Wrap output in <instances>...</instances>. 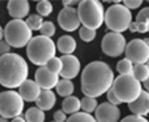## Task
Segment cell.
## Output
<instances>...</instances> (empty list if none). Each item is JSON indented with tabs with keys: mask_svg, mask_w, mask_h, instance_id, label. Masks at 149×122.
Here are the masks:
<instances>
[{
	"mask_svg": "<svg viewBox=\"0 0 149 122\" xmlns=\"http://www.w3.org/2000/svg\"><path fill=\"white\" fill-rule=\"evenodd\" d=\"M113 71L104 61H92L82 69L81 90L85 96L97 98L112 89Z\"/></svg>",
	"mask_w": 149,
	"mask_h": 122,
	"instance_id": "1",
	"label": "cell"
},
{
	"mask_svg": "<svg viewBox=\"0 0 149 122\" xmlns=\"http://www.w3.org/2000/svg\"><path fill=\"white\" fill-rule=\"evenodd\" d=\"M29 66L19 54L10 53L0 56V85L16 89L28 80Z\"/></svg>",
	"mask_w": 149,
	"mask_h": 122,
	"instance_id": "2",
	"label": "cell"
},
{
	"mask_svg": "<svg viewBox=\"0 0 149 122\" xmlns=\"http://www.w3.org/2000/svg\"><path fill=\"white\" fill-rule=\"evenodd\" d=\"M26 54L29 60L33 65L45 66L50 59L55 57L56 54V44L52 39L44 36H35L26 47Z\"/></svg>",
	"mask_w": 149,
	"mask_h": 122,
	"instance_id": "3",
	"label": "cell"
},
{
	"mask_svg": "<svg viewBox=\"0 0 149 122\" xmlns=\"http://www.w3.org/2000/svg\"><path fill=\"white\" fill-rule=\"evenodd\" d=\"M78 15L82 27L97 30L105 22V11L100 1L97 0H84L79 3Z\"/></svg>",
	"mask_w": 149,
	"mask_h": 122,
	"instance_id": "4",
	"label": "cell"
},
{
	"mask_svg": "<svg viewBox=\"0 0 149 122\" xmlns=\"http://www.w3.org/2000/svg\"><path fill=\"white\" fill-rule=\"evenodd\" d=\"M112 90L122 103H132L142 93V85L132 74H119L115 78Z\"/></svg>",
	"mask_w": 149,
	"mask_h": 122,
	"instance_id": "5",
	"label": "cell"
},
{
	"mask_svg": "<svg viewBox=\"0 0 149 122\" xmlns=\"http://www.w3.org/2000/svg\"><path fill=\"white\" fill-rule=\"evenodd\" d=\"M106 27L111 30V32L122 34L125 30H129L130 24L132 23L131 11L124 5L116 3L111 5L105 11V22Z\"/></svg>",
	"mask_w": 149,
	"mask_h": 122,
	"instance_id": "6",
	"label": "cell"
},
{
	"mask_svg": "<svg viewBox=\"0 0 149 122\" xmlns=\"http://www.w3.org/2000/svg\"><path fill=\"white\" fill-rule=\"evenodd\" d=\"M5 41L15 48L28 47L32 40V31L28 27L25 20L22 19H12L10 20L4 29Z\"/></svg>",
	"mask_w": 149,
	"mask_h": 122,
	"instance_id": "7",
	"label": "cell"
},
{
	"mask_svg": "<svg viewBox=\"0 0 149 122\" xmlns=\"http://www.w3.org/2000/svg\"><path fill=\"white\" fill-rule=\"evenodd\" d=\"M24 110V100L13 90L0 92V116L15 118L20 116Z\"/></svg>",
	"mask_w": 149,
	"mask_h": 122,
	"instance_id": "8",
	"label": "cell"
},
{
	"mask_svg": "<svg viewBox=\"0 0 149 122\" xmlns=\"http://www.w3.org/2000/svg\"><path fill=\"white\" fill-rule=\"evenodd\" d=\"M125 37L118 32H109L106 34L102 41V50L104 54L111 57H117L125 52L127 48Z\"/></svg>",
	"mask_w": 149,
	"mask_h": 122,
	"instance_id": "9",
	"label": "cell"
},
{
	"mask_svg": "<svg viewBox=\"0 0 149 122\" xmlns=\"http://www.w3.org/2000/svg\"><path fill=\"white\" fill-rule=\"evenodd\" d=\"M124 54H125L127 59L135 65L147 64L149 60V44H147L144 40L141 39L131 40L127 44Z\"/></svg>",
	"mask_w": 149,
	"mask_h": 122,
	"instance_id": "10",
	"label": "cell"
},
{
	"mask_svg": "<svg viewBox=\"0 0 149 122\" xmlns=\"http://www.w3.org/2000/svg\"><path fill=\"white\" fill-rule=\"evenodd\" d=\"M57 22L60 24V28L65 31L73 32L80 27V18L78 15V10L74 7H63L57 16Z\"/></svg>",
	"mask_w": 149,
	"mask_h": 122,
	"instance_id": "11",
	"label": "cell"
},
{
	"mask_svg": "<svg viewBox=\"0 0 149 122\" xmlns=\"http://www.w3.org/2000/svg\"><path fill=\"white\" fill-rule=\"evenodd\" d=\"M94 114L97 122H118L120 118L119 108L109 102L99 104Z\"/></svg>",
	"mask_w": 149,
	"mask_h": 122,
	"instance_id": "12",
	"label": "cell"
},
{
	"mask_svg": "<svg viewBox=\"0 0 149 122\" xmlns=\"http://www.w3.org/2000/svg\"><path fill=\"white\" fill-rule=\"evenodd\" d=\"M35 81L38 84V86L42 90H52L56 88L60 79L58 74H55V73L47 69L45 66H42L35 73Z\"/></svg>",
	"mask_w": 149,
	"mask_h": 122,
	"instance_id": "13",
	"label": "cell"
},
{
	"mask_svg": "<svg viewBox=\"0 0 149 122\" xmlns=\"http://www.w3.org/2000/svg\"><path fill=\"white\" fill-rule=\"evenodd\" d=\"M62 71L60 73V76L62 79H74L78 77L81 65L80 61L75 55H62Z\"/></svg>",
	"mask_w": 149,
	"mask_h": 122,
	"instance_id": "14",
	"label": "cell"
},
{
	"mask_svg": "<svg viewBox=\"0 0 149 122\" xmlns=\"http://www.w3.org/2000/svg\"><path fill=\"white\" fill-rule=\"evenodd\" d=\"M41 92H42V89L38 86V84L31 79L24 81L19 86V91H18L20 97L26 102H36L38 100Z\"/></svg>",
	"mask_w": 149,
	"mask_h": 122,
	"instance_id": "15",
	"label": "cell"
},
{
	"mask_svg": "<svg viewBox=\"0 0 149 122\" xmlns=\"http://www.w3.org/2000/svg\"><path fill=\"white\" fill-rule=\"evenodd\" d=\"M7 11L13 19L23 20L30 12V4L26 0H10L7 3Z\"/></svg>",
	"mask_w": 149,
	"mask_h": 122,
	"instance_id": "16",
	"label": "cell"
},
{
	"mask_svg": "<svg viewBox=\"0 0 149 122\" xmlns=\"http://www.w3.org/2000/svg\"><path fill=\"white\" fill-rule=\"evenodd\" d=\"M128 107L132 115L143 116V117L146 115H149V92L142 91L139 98L135 102L128 104Z\"/></svg>",
	"mask_w": 149,
	"mask_h": 122,
	"instance_id": "17",
	"label": "cell"
},
{
	"mask_svg": "<svg viewBox=\"0 0 149 122\" xmlns=\"http://www.w3.org/2000/svg\"><path fill=\"white\" fill-rule=\"evenodd\" d=\"M131 32H149V7H144L136 16V20L130 24Z\"/></svg>",
	"mask_w": 149,
	"mask_h": 122,
	"instance_id": "18",
	"label": "cell"
},
{
	"mask_svg": "<svg viewBox=\"0 0 149 122\" xmlns=\"http://www.w3.org/2000/svg\"><path fill=\"white\" fill-rule=\"evenodd\" d=\"M55 104H56V96L52 90H42L38 100L36 101L37 108H40L43 111L52 110Z\"/></svg>",
	"mask_w": 149,
	"mask_h": 122,
	"instance_id": "19",
	"label": "cell"
},
{
	"mask_svg": "<svg viewBox=\"0 0 149 122\" xmlns=\"http://www.w3.org/2000/svg\"><path fill=\"white\" fill-rule=\"evenodd\" d=\"M56 47L62 55H73L74 50L77 49V41L69 35L61 36L56 42Z\"/></svg>",
	"mask_w": 149,
	"mask_h": 122,
	"instance_id": "20",
	"label": "cell"
},
{
	"mask_svg": "<svg viewBox=\"0 0 149 122\" xmlns=\"http://www.w3.org/2000/svg\"><path fill=\"white\" fill-rule=\"evenodd\" d=\"M80 109H81V100H79L75 96L66 97L65 101L62 102V110L66 114L74 115L79 113Z\"/></svg>",
	"mask_w": 149,
	"mask_h": 122,
	"instance_id": "21",
	"label": "cell"
},
{
	"mask_svg": "<svg viewBox=\"0 0 149 122\" xmlns=\"http://www.w3.org/2000/svg\"><path fill=\"white\" fill-rule=\"evenodd\" d=\"M56 92L62 97H69L74 92V84L69 79H61L56 85Z\"/></svg>",
	"mask_w": 149,
	"mask_h": 122,
	"instance_id": "22",
	"label": "cell"
},
{
	"mask_svg": "<svg viewBox=\"0 0 149 122\" xmlns=\"http://www.w3.org/2000/svg\"><path fill=\"white\" fill-rule=\"evenodd\" d=\"M25 120H26V122H44L45 114L40 108L31 107L25 113Z\"/></svg>",
	"mask_w": 149,
	"mask_h": 122,
	"instance_id": "23",
	"label": "cell"
},
{
	"mask_svg": "<svg viewBox=\"0 0 149 122\" xmlns=\"http://www.w3.org/2000/svg\"><path fill=\"white\" fill-rule=\"evenodd\" d=\"M132 76L137 79L140 83L146 81L149 79V68L147 64H141V65H135L134 71H132Z\"/></svg>",
	"mask_w": 149,
	"mask_h": 122,
	"instance_id": "24",
	"label": "cell"
},
{
	"mask_svg": "<svg viewBox=\"0 0 149 122\" xmlns=\"http://www.w3.org/2000/svg\"><path fill=\"white\" fill-rule=\"evenodd\" d=\"M98 102L95 98H92V97H87L85 96L84 98L81 100V109H82V113L86 114H92L97 110L98 108Z\"/></svg>",
	"mask_w": 149,
	"mask_h": 122,
	"instance_id": "25",
	"label": "cell"
},
{
	"mask_svg": "<svg viewBox=\"0 0 149 122\" xmlns=\"http://www.w3.org/2000/svg\"><path fill=\"white\" fill-rule=\"evenodd\" d=\"M36 11L41 17H48L53 12V5L48 0H41L36 5Z\"/></svg>",
	"mask_w": 149,
	"mask_h": 122,
	"instance_id": "26",
	"label": "cell"
},
{
	"mask_svg": "<svg viewBox=\"0 0 149 122\" xmlns=\"http://www.w3.org/2000/svg\"><path fill=\"white\" fill-rule=\"evenodd\" d=\"M26 24L28 27L30 28L31 31H37V30H41L42 25H43V17H41L40 15H31L26 18Z\"/></svg>",
	"mask_w": 149,
	"mask_h": 122,
	"instance_id": "27",
	"label": "cell"
},
{
	"mask_svg": "<svg viewBox=\"0 0 149 122\" xmlns=\"http://www.w3.org/2000/svg\"><path fill=\"white\" fill-rule=\"evenodd\" d=\"M116 68H117V72H119V74H132L134 64L125 57V59H122L120 61H118Z\"/></svg>",
	"mask_w": 149,
	"mask_h": 122,
	"instance_id": "28",
	"label": "cell"
},
{
	"mask_svg": "<svg viewBox=\"0 0 149 122\" xmlns=\"http://www.w3.org/2000/svg\"><path fill=\"white\" fill-rule=\"evenodd\" d=\"M66 122H97L95 117H93L91 114L86 113H77L74 115H70L69 118H67Z\"/></svg>",
	"mask_w": 149,
	"mask_h": 122,
	"instance_id": "29",
	"label": "cell"
},
{
	"mask_svg": "<svg viewBox=\"0 0 149 122\" xmlns=\"http://www.w3.org/2000/svg\"><path fill=\"white\" fill-rule=\"evenodd\" d=\"M45 67L50 72L55 73V74H60L61 71H62V60H61V57H56L55 56V57L50 59L47 62Z\"/></svg>",
	"mask_w": 149,
	"mask_h": 122,
	"instance_id": "30",
	"label": "cell"
},
{
	"mask_svg": "<svg viewBox=\"0 0 149 122\" xmlns=\"http://www.w3.org/2000/svg\"><path fill=\"white\" fill-rule=\"evenodd\" d=\"M40 32H41V36H44V37H48V39H52L53 36L55 35V32H56V28H55L53 22L47 20V22L43 23V25H42Z\"/></svg>",
	"mask_w": 149,
	"mask_h": 122,
	"instance_id": "31",
	"label": "cell"
},
{
	"mask_svg": "<svg viewBox=\"0 0 149 122\" xmlns=\"http://www.w3.org/2000/svg\"><path fill=\"white\" fill-rule=\"evenodd\" d=\"M79 36H80V39L85 42H91L95 39V36H97V32L95 30H92V29H88V28H86V27H81L79 29Z\"/></svg>",
	"mask_w": 149,
	"mask_h": 122,
	"instance_id": "32",
	"label": "cell"
},
{
	"mask_svg": "<svg viewBox=\"0 0 149 122\" xmlns=\"http://www.w3.org/2000/svg\"><path fill=\"white\" fill-rule=\"evenodd\" d=\"M120 122H149V121L146 117H143V116L129 115V116H125L123 120H120Z\"/></svg>",
	"mask_w": 149,
	"mask_h": 122,
	"instance_id": "33",
	"label": "cell"
},
{
	"mask_svg": "<svg viewBox=\"0 0 149 122\" xmlns=\"http://www.w3.org/2000/svg\"><path fill=\"white\" fill-rule=\"evenodd\" d=\"M123 5L129 10H135L142 5V0H125V1H123Z\"/></svg>",
	"mask_w": 149,
	"mask_h": 122,
	"instance_id": "34",
	"label": "cell"
},
{
	"mask_svg": "<svg viewBox=\"0 0 149 122\" xmlns=\"http://www.w3.org/2000/svg\"><path fill=\"white\" fill-rule=\"evenodd\" d=\"M106 96H107V101H109V103H111V104H113V105H118V104H120L122 102L118 100V97L115 95V92H113V90L111 89V90H109L107 92H106Z\"/></svg>",
	"mask_w": 149,
	"mask_h": 122,
	"instance_id": "35",
	"label": "cell"
},
{
	"mask_svg": "<svg viewBox=\"0 0 149 122\" xmlns=\"http://www.w3.org/2000/svg\"><path fill=\"white\" fill-rule=\"evenodd\" d=\"M10 50H11V46L4 40L0 41V56L10 54Z\"/></svg>",
	"mask_w": 149,
	"mask_h": 122,
	"instance_id": "36",
	"label": "cell"
},
{
	"mask_svg": "<svg viewBox=\"0 0 149 122\" xmlns=\"http://www.w3.org/2000/svg\"><path fill=\"white\" fill-rule=\"evenodd\" d=\"M54 121L55 122H66L67 121V116L66 113H63V110H57L54 113Z\"/></svg>",
	"mask_w": 149,
	"mask_h": 122,
	"instance_id": "37",
	"label": "cell"
},
{
	"mask_svg": "<svg viewBox=\"0 0 149 122\" xmlns=\"http://www.w3.org/2000/svg\"><path fill=\"white\" fill-rule=\"evenodd\" d=\"M11 122H26V120H25V117H22V116H17V117H15L13 120H12Z\"/></svg>",
	"mask_w": 149,
	"mask_h": 122,
	"instance_id": "38",
	"label": "cell"
},
{
	"mask_svg": "<svg viewBox=\"0 0 149 122\" xmlns=\"http://www.w3.org/2000/svg\"><path fill=\"white\" fill-rule=\"evenodd\" d=\"M143 86H144L146 91H147V92H149V79H148V80H146V81L143 83Z\"/></svg>",
	"mask_w": 149,
	"mask_h": 122,
	"instance_id": "39",
	"label": "cell"
},
{
	"mask_svg": "<svg viewBox=\"0 0 149 122\" xmlns=\"http://www.w3.org/2000/svg\"><path fill=\"white\" fill-rule=\"evenodd\" d=\"M4 37V30H3V28L0 27V41H1V39Z\"/></svg>",
	"mask_w": 149,
	"mask_h": 122,
	"instance_id": "40",
	"label": "cell"
},
{
	"mask_svg": "<svg viewBox=\"0 0 149 122\" xmlns=\"http://www.w3.org/2000/svg\"><path fill=\"white\" fill-rule=\"evenodd\" d=\"M0 122H8V120L5 118V117H1V116H0Z\"/></svg>",
	"mask_w": 149,
	"mask_h": 122,
	"instance_id": "41",
	"label": "cell"
},
{
	"mask_svg": "<svg viewBox=\"0 0 149 122\" xmlns=\"http://www.w3.org/2000/svg\"><path fill=\"white\" fill-rule=\"evenodd\" d=\"M144 42H146L147 44H149V37H147V39H144Z\"/></svg>",
	"mask_w": 149,
	"mask_h": 122,
	"instance_id": "42",
	"label": "cell"
},
{
	"mask_svg": "<svg viewBox=\"0 0 149 122\" xmlns=\"http://www.w3.org/2000/svg\"><path fill=\"white\" fill-rule=\"evenodd\" d=\"M147 66H148V68H149V60H148V62H147Z\"/></svg>",
	"mask_w": 149,
	"mask_h": 122,
	"instance_id": "43",
	"label": "cell"
},
{
	"mask_svg": "<svg viewBox=\"0 0 149 122\" xmlns=\"http://www.w3.org/2000/svg\"><path fill=\"white\" fill-rule=\"evenodd\" d=\"M53 122H55V121H53Z\"/></svg>",
	"mask_w": 149,
	"mask_h": 122,
	"instance_id": "44",
	"label": "cell"
}]
</instances>
